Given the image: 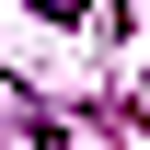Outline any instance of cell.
I'll return each instance as SVG.
<instances>
[{
  "label": "cell",
  "instance_id": "1",
  "mask_svg": "<svg viewBox=\"0 0 150 150\" xmlns=\"http://www.w3.org/2000/svg\"><path fill=\"white\" fill-rule=\"evenodd\" d=\"M35 12H46V23H81V0H35Z\"/></svg>",
  "mask_w": 150,
  "mask_h": 150
}]
</instances>
